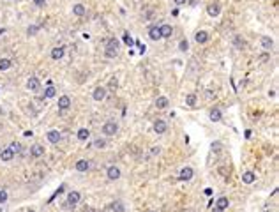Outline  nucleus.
I'll return each mask as SVG.
<instances>
[{"mask_svg":"<svg viewBox=\"0 0 279 212\" xmlns=\"http://www.w3.org/2000/svg\"><path fill=\"white\" fill-rule=\"evenodd\" d=\"M111 210H113V212H124V205H122V201H113V203H111Z\"/></svg>","mask_w":279,"mask_h":212,"instance_id":"a878e982","label":"nucleus"},{"mask_svg":"<svg viewBox=\"0 0 279 212\" xmlns=\"http://www.w3.org/2000/svg\"><path fill=\"white\" fill-rule=\"evenodd\" d=\"M254 180H256V175L253 173V172H246V173L242 175V182L244 184H253Z\"/></svg>","mask_w":279,"mask_h":212,"instance_id":"f3484780","label":"nucleus"},{"mask_svg":"<svg viewBox=\"0 0 279 212\" xmlns=\"http://www.w3.org/2000/svg\"><path fill=\"white\" fill-rule=\"evenodd\" d=\"M39 28H41L39 25H30V27L27 28V34L28 35H35V34L39 32Z\"/></svg>","mask_w":279,"mask_h":212,"instance_id":"cd10ccee","label":"nucleus"},{"mask_svg":"<svg viewBox=\"0 0 279 212\" xmlns=\"http://www.w3.org/2000/svg\"><path fill=\"white\" fill-rule=\"evenodd\" d=\"M193 175H194V172H193L191 166H186V168L180 170V175H179V179L180 180H191Z\"/></svg>","mask_w":279,"mask_h":212,"instance_id":"7ed1b4c3","label":"nucleus"},{"mask_svg":"<svg viewBox=\"0 0 279 212\" xmlns=\"http://www.w3.org/2000/svg\"><path fill=\"white\" fill-rule=\"evenodd\" d=\"M46 138H48L49 143H58V141H60V133L53 129V131H49L48 134H46Z\"/></svg>","mask_w":279,"mask_h":212,"instance_id":"9b49d317","label":"nucleus"},{"mask_svg":"<svg viewBox=\"0 0 279 212\" xmlns=\"http://www.w3.org/2000/svg\"><path fill=\"white\" fill-rule=\"evenodd\" d=\"M106 57H108V59H113V57H117V49H109V48H106Z\"/></svg>","mask_w":279,"mask_h":212,"instance_id":"72a5a7b5","label":"nucleus"},{"mask_svg":"<svg viewBox=\"0 0 279 212\" xmlns=\"http://www.w3.org/2000/svg\"><path fill=\"white\" fill-rule=\"evenodd\" d=\"M9 148H11L12 152H20V150H21V145H20V143H16V141H12L11 145H9Z\"/></svg>","mask_w":279,"mask_h":212,"instance_id":"2f4dec72","label":"nucleus"},{"mask_svg":"<svg viewBox=\"0 0 279 212\" xmlns=\"http://www.w3.org/2000/svg\"><path fill=\"white\" fill-rule=\"evenodd\" d=\"M166 127H168V125H166L164 120H156V122H154V131H156L157 134H163L164 131H166Z\"/></svg>","mask_w":279,"mask_h":212,"instance_id":"6e6552de","label":"nucleus"},{"mask_svg":"<svg viewBox=\"0 0 279 212\" xmlns=\"http://www.w3.org/2000/svg\"><path fill=\"white\" fill-rule=\"evenodd\" d=\"M69 106H71V99H69V96H62V97L58 99V108L67 110Z\"/></svg>","mask_w":279,"mask_h":212,"instance_id":"4468645a","label":"nucleus"},{"mask_svg":"<svg viewBox=\"0 0 279 212\" xmlns=\"http://www.w3.org/2000/svg\"><path fill=\"white\" fill-rule=\"evenodd\" d=\"M80 198H81V196H80L78 191H71V193L67 195V201L64 203V207H66V209H74L76 203L80 201Z\"/></svg>","mask_w":279,"mask_h":212,"instance_id":"f257e3e1","label":"nucleus"},{"mask_svg":"<svg viewBox=\"0 0 279 212\" xmlns=\"http://www.w3.org/2000/svg\"><path fill=\"white\" fill-rule=\"evenodd\" d=\"M228 205H230L228 198H226V196H221V198L216 201V205H214V207H217V209H221V210H226V209H228Z\"/></svg>","mask_w":279,"mask_h":212,"instance_id":"f8f14e48","label":"nucleus"},{"mask_svg":"<svg viewBox=\"0 0 279 212\" xmlns=\"http://www.w3.org/2000/svg\"><path fill=\"white\" fill-rule=\"evenodd\" d=\"M74 168H76L78 172H87V170L90 168V161H87V159H80V161H76Z\"/></svg>","mask_w":279,"mask_h":212,"instance_id":"0eeeda50","label":"nucleus"},{"mask_svg":"<svg viewBox=\"0 0 279 212\" xmlns=\"http://www.w3.org/2000/svg\"><path fill=\"white\" fill-rule=\"evenodd\" d=\"M62 57H64V48H62V46H60V48H53V49H51V59H53V60H60Z\"/></svg>","mask_w":279,"mask_h":212,"instance_id":"aec40b11","label":"nucleus"},{"mask_svg":"<svg viewBox=\"0 0 279 212\" xmlns=\"http://www.w3.org/2000/svg\"><path fill=\"white\" fill-rule=\"evenodd\" d=\"M263 212H270V210H263Z\"/></svg>","mask_w":279,"mask_h":212,"instance_id":"49530a36","label":"nucleus"},{"mask_svg":"<svg viewBox=\"0 0 279 212\" xmlns=\"http://www.w3.org/2000/svg\"><path fill=\"white\" fill-rule=\"evenodd\" d=\"M187 48H189V43H187L186 39H184V41H180V43H179V49H180V51H186Z\"/></svg>","mask_w":279,"mask_h":212,"instance_id":"473e14b6","label":"nucleus"},{"mask_svg":"<svg viewBox=\"0 0 279 212\" xmlns=\"http://www.w3.org/2000/svg\"><path fill=\"white\" fill-rule=\"evenodd\" d=\"M55 94H57V90H55L53 87H48L44 90V96H46V97H55Z\"/></svg>","mask_w":279,"mask_h":212,"instance_id":"c756f323","label":"nucleus"},{"mask_svg":"<svg viewBox=\"0 0 279 212\" xmlns=\"http://www.w3.org/2000/svg\"><path fill=\"white\" fill-rule=\"evenodd\" d=\"M6 201H7V193L6 191H0V205L6 203Z\"/></svg>","mask_w":279,"mask_h":212,"instance_id":"c9c22d12","label":"nucleus"},{"mask_svg":"<svg viewBox=\"0 0 279 212\" xmlns=\"http://www.w3.org/2000/svg\"><path fill=\"white\" fill-rule=\"evenodd\" d=\"M210 120L219 122V120H221V111H219V110H212V111H210Z\"/></svg>","mask_w":279,"mask_h":212,"instance_id":"bb28decb","label":"nucleus"},{"mask_svg":"<svg viewBox=\"0 0 279 212\" xmlns=\"http://www.w3.org/2000/svg\"><path fill=\"white\" fill-rule=\"evenodd\" d=\"M212 212H225V210H221V209H217V207H214Z\"/></svg>","mask_w":279,"mask_h":212,"instance_id":"37998d69","label":"nucleus"},{"mask_svg":"<svg viewBox=\"0 0 279 212\" xmlns=\"http://www.w3.org/2000/svg\"><path fill=\"white\" fill-rule=\"evenodd\" d=\"M186 104L187 106H194V104H196V96H194V94H187L186 96Z\"/></svg>","mask_w":279,"mask_h":212,"instance_id":"393cba45","label":"nucleus"},{"mask_svg":"<svg viewBox=\"0 0 279 212\" xmlns=\"http://www.w3.org/2000/svg\"><path fill=\"white\" fill-rule=\"evenodd\" d=\"M12 65V62L9 59H0V71H7Z\"/></svg>","mask_w":279,"mask_h":212,"instance_id":"b1692460","label":"nucleus"},{"mask_svg":"<svg viewBox=\"0 0 279 212\" xmlns=\"http://www.w3.org/2000/svg\"><path fill=\"white\" fill-rule=\"evenodd\" d=\"M94 145H95V148H104L106 147V140H101V138H99V140L94 141Z\"/></svg>","mask_w":279,"mask_h":212,"instance_id":"7c9ffc66","label":"nucleus"},{"mask_svg":"<svg viewBox=\"0 0 279 212\" xmlns=\"http://www.w3.org/2000/svg\"><path fill=\"white\" fill-rule=\"evenodd\" d=\"M6 32V28H2V30H0V35H2V34Z\"/></svg>","mask_w":279,"mask_h":212,"instance_id":"c03bdc74","label":"nucleus"},{"mask_svg":"<svg viewBox=\"0 0 279 212\" xmlns=\"http://www.w3.org/2000/svg\"><path fill=\"white\" fill-rule=\"evenodd\" d=\"M148 37L152 39V41H159L161 37V32H159V27H152L150 30H148Z\"/></svg>","mask_w":279,"mask_h":212,"instance_id":"dca6fc26","label":"nucleus"},{"mask_svg":"<svg viewBox=\"0 0 279 212\" xmlns=\"http://www.w3.org/2000/svg\"><path fill=\"white\" fill-rule=\"evenodd\" d=\"M117 131H119V124L113 122V120H108V122L103 125V134H106V136L117 134Z\"/></svg>","mask_w":279,"mask_h":212,"instance_id":"f03ea898","label":"nucleus"},{"mask_svg":"<svg viewBox=\"0 0 279 212\" xmlns=\"http://www.w3.org/2000/svg\"><path fill=\"white\" fill-rule=\"evenodd\" d=\"M88 136H90V131L85 129V127H81V129L78 131V140L85 141V140H88Z\"/></svg>","mask_w":279,"mask_h":212,"instance_id":"5701e85b","label":"nucleus"},{"mask_svg":"<svg viewBox=\"0 0 279 212\" xmlns=\"http://www.w3.org/2000/svg\"><path fill=\"white\" fill-rule=\"evenodd\" d=\"M117 87H119V82H117L115 78H111V80H109V88H111V90H115Z\"/></svg>","mask_w":279,"mask_h":212,"instance_id":"e433bc0d","label":"nucleus"},{"mask_svg":"<svg viewBox=\"0 0 279 212\" xmlns=\"http://www.w3.org/2000/svg\"><path fill=\"white\" fill-rule=\"evenodd\" d=\"M30 154H32L34 158H41L44 154V147H41V145H34L32 148H30Z\"/></svg>","mask_w":279,"mask_h":212,"instance_id":"6ab92c4d","label":"nucleus"},{"mask_svg":"<svg viewBox=\"0 0 279 212\" xmlns=\"http://www.w3.org/2000/svg\"><path fill=\"white\" fill-rule=\"evenodd\" d=\"M205 195L210 196V195H212V189H210V187H207V189H205Z\"/></svg>","mask_w":279,"mask_h":212,"instance_id":"a19ab883","label":"nucleus"},{"mask_svg":"<svg viewBox=\"0 0 279 212\" xmlns=\"http://www.w3.org/2000/svg\"><path fill=\"white\" fill-rule=\"evenodd\" d=\"M85 11H87V9H85V6H83V4H76V6L72 7V12H74L76 16H83V14H85Z\"/></svg>","mask_w":279,"mask_h":212,"instance_id":"4be33fe9","label":"nucleus"},{"mask_svg":"<svg viewBox=\"0 0 279 212\" xmlns=\"http://www.w3.org/2000/svg\"><path fill=\"white\" fill-rule=\"evenodd\" d=\"M159 152H161V148H159V147H152V154H154V156L159 154Z\"/></svg>","mask_w":279,"mask_h":212,"instance_id":"58836bf2","label":"nucleus"},{"mask_svg":"<svg viewBox=\"0 0 279 212\" xmlns=\"http://www.w3.org/2000/svg\"><path fill=\"white\" fill-rule=\"evenodd\" d=\"M12 158H14V152H12L11 148H4V150L0 152V159H2V161H11Z\"/></svg>","mask_w":279,"mask_h":212,"instance_id":"2eb2a0df","label":"nucleus"},{"mask_svg":"<svg viewBox=\"0 0 279 212\" xmlns=\"http://www.w3.org/2000/svg\"><path fill=\"white\" fill-rule=\"evenodd\" d=\"M156 106H157L159 110H164V108L170 106V101H168V97H163V96H161V97L156 99Z\"/></svg>","mask_w":279,"mask_h":212,"instance_id":"ddd939ff","label":"nucleus"},{"mask_svg":"<svg viewBox=\"0 0 279 212\" xmlns=\"http://www.w3.org/2000/svg\"><path fill=\"white\" fill-rule=\"evenodd\" d=\"M159 32H161V37H171L173 28H171V25H161V27H159Z\"/></svg>","mask_w":279,"mask_h":212,"instance_id":"9d476101","label":"nucleus"},{"mask_svg":"<svg viewBox=\"0 0 279 212\" xmlns=\"http://www.w3.org/2000/svg\"><path fill=\"white\" fill-rule=\"evenodd\" d=\"M207 12L210 14V16H219V12H221V7L217 6V4H210V6L207 7Z\"/></svg>","mask_w":279,"mask_h":212,"instance_id":"a211bd4d","label":"nucleus"},{"mask_svg":"<svg viewBox=\"0 0 279 212\" xmlns=\"http://www.w3.org/2000/svg\"><path fill=\"white\" fill-rule=\"evenodd\" d=\"M194 41H196L198 44H205L208 41V34L205 32V30H200V32H196V35H194Z\"/></svg>","mask_w":279,"mask_h":212,"instance_id":"1a4fd4ad","label":"nucleus"},{"mask_svg":"<svg viewBox=\"0 0 279 212\" xmlns=\"http://www.w3.org/2000/svg\"><path fill=\"white\" fill-rule=\"evenodd\" d=\"M106 48H109V49H119V41H117V39H109Z\"/></svg>","mask_w":279,"mask_h":212,"instance_id":"c85d7f7f","label":"nucleus"},{"mask_svg":"<svg viewBox=\"0 0 279 212\" xmlns=\"http://www.w3.org/2000/svg\"><path fill=\"white\" fill-rule=\"evenodd\" d=\"M92 97L95 99V101H103V99L106 97V88H104V87H97L92 92Z\"/></svg>","mask_w":279,"mask_h":212,"instance_id":"39448f33","label":"nucleus"},{"mask_svg":"<svg viewBox=\"0 0 279 212\" xmlns=\"http://www.w3.org/2000/svg\"><path fill=\"white\" fill-rule=\"evenodd\" d=\"M27 212H35V210H27Z\"/></svg>","mask_w":279,"mask_h":212,"instance_id":"a18cd8bd","label":"nucleus"},{"mask_svg":"<svg viewBox=\"0 0 279 212\" xmlns=\"http://www.w3.org/2000/svg\"><path fill=\"white\" fill-rule=\"evenodd\" d=\"M106 175H108L109 180H117V179H120V170L117 168V166H109L106 170Z\"/></svg>","mask_w":279,"mask_h":212,"instance_id":"20e7f679","label":"nucleus"},{"mask_svg":"<svg viewBox=\"0 0 279 212\" xmlns=\"http://www.w3.org/2000/svg\"><path fill=\"white\" fill-rule=\"evenodd\" d=\"M187 0H175V4H179V6H180V4H186Z\"/></svg>","mask_w":279,"mask_h":212,"instance_id":"79ce46f5","label":"nucleus"},{"mask_svg":"<svg viewBox=\"0 0 279 212\" xmlns=\"http://www.w3.org/2000/svg\"><path fill=\"white\" fill-rule=\"evenodd\" d=\"M39 87H41V83H39L37 78H28V82H27V88H28V90H32V92H37Z\"/></svg>","mask_w":279,"mask_h":212,"instance_id":"423d86ee","label":"nucleus"},{"mask_svg":"<svg viewBox=\"0 0 279 212\" xmlns=\"http://www.w3.org/2000/svg\"><path fill=\"white\" fill-rule=\"evenodd\" d=\"M124 43H126V44H129V46H133V44H134V41H133V39L129 37V34H124Z\"/></svg>","mask_w":279,"mask_h":212,"instance_id":"f704fd0d","label":"nucleus"},{"mask_svg":"<svg viewBox=\"0 0 279 212\" xmlns=\"http://www.w3.org/2000/svg\"><path fill=\"white\" fill-rule=\"evenodd\" d=\"M262 46L265 49H270L274 46V41L270 37H268V35H262Z\"/></svg>","mask_w":279,"mask_h":212,"instance_id":"412c9836","label":"nucleus"},{"mask_svg":"<svg viewBox=\"0 0 279 212\" xmlns=\"http://www.w3.org/2000/svg\"><path fill=\"white\" fill-rule=\"evenodd\" d=\"M32 134H34L32 131H25V133H23V136H27V138H30V136H32Z\"/></svg>","mask_w":279,"mask_h":212,"instance_id":"ea45409f","label":"nucleus"},{"mask_svg":"<svg viewBox=\"0 0 279 212\" xmlns=\"http://www.w3.org/2000/svg\"><path fill=\"white\" fill-rule=\"evenodd\" d=\"M44 2H46V0H34V4H35V6H44Z\"/></svg>","mask_w":279,"mask_h":212,"instance_id":"4c0bfd02","label":"nucleus"}]
</instances>
